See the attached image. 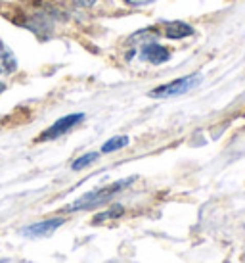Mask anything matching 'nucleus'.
<instances>
[{"mask_svg":"<svg viewBox=\"0 0 245 263\" xmlns=\"http://www.w3.org/2000/svg\"><path fill=\"white\" fill-rule=\"evenodd\" d=\"M132 181H134V177H130V179H127V181H117V183L109 184V186H106V189L88 192V194H85L83 198L75 200L71 205H67V208H65V212L88 210V208H96V205H100V204H106V202H108V200L113 196V194H117V192H119V190H122L125 186H129Z\"/></svg>","mask_w":245,"mask_h":263,"instance_id":"f257e3e1","label":"nucleus"},{"mask_svg":"<svg viewBox=\"0 0 245 263\" xmlns=\"http://www.w3.org/2000/svg\"><path fill=\"white\" fill-rule=\"evenodd\" d=\"M199 83V75H188V77H180V79L173 81V83H167V85H161L155 90L150 92L152 98H169V96H178L188 92L190 88H194L195 85Z\"/></svg>","mask_w":245,"mask_h":263,"instance_id":"f03ea898","label":"nucleus"},{"mask_svg":"<svg viewBox=\"0 0 245 263\" xmlns=\"http://www.w3.org/2000/svg\"><path fill=\"white\" fill-rule=\"evenodd\" d=\"M83 119H85V114H71V116L62 117V119H58V121L52 125V127H48V129H46L40 137H38V140L43 142V140L58 139V137L65 135L67 131H71L73 127H75V125H79Z\"/></svg>","mask_w":245,"mask_h":263,"instance_id":"7ed1b4c3","label":"nucleus"},{"mask_svg":"<svg viewBox=\"0 0 245 263\" xmlns=\"http://www.w3.org/2000/svg\"><path fill=\"white\" fill-rule=\"evenodd\" d=\"M65 221L62 217H56V219H46L40 221V223H33V225L22 229V234L27 236V238H40V236H48L52 234L58 227L64 225Z\"/></svg>","mask_w":245,"mask_h":263,"instance_id":"20e7f679","label":"nucleus"},{"mask_svg":"<svg viewBox=\"0 0 245 263\" xmlns=\"http://www.w3.org/2000/svg\"><path fill=\"white\" fill-rule=\"evenodd\" d=\"M144 60H148V62H152V64H165V62H169V58H171V54H169V50H167L165 46H161V44L157 43H148L142 48V54H140Z\"/></svg>","mask_w":245,"mask_h":263,"instance_id":"39448f33","label":"nucleus"},{"mask_svg":"<svg viewBox=\"0 0 245 263\" xmlns=\"http://www.w3.org/2000/svg\"><path fill=\"white\" fill-rule=\"evenodd\" d=\"M17 69V60L8 46L0 44V75H12Z\"/></svg>","mask_w":245,"mask_h":263,"instance_id":"423d86ee","label":"nucleus"},{"mask_svg":"<svg viewBox=\"0 0 245 263\" xmlns=\"http://www.w3.org/2000/svg\"><path fill=\"white\" fill-rule=\"evenodd\" d=\"M165 35L169 39H184L194 35V29L184 22H173L165 25Z\"/></svg>","mask_w":245,"mask_h":263,"instance_id":"0eeeda50","label":"nucleus"},{"mask_svg":"<svg viewBox=\"0 0 245 263\" xmlns=\"http://www.w3.org/2000/svg\"><path fill=\"white\" fill-rule=\"evenodd\" d=\"M129 144V139L127 137H113V139H109L104 146H101V152L104 154H109V152H115V150H121Z\"/></svg>","mask_w":245,"mask_h":263,"instance_id":"6e6552de","label":"nucleus"},{"mask_svg":"<svg viewBox=\"0 0 245 263\" xmlns=\"http://www.w3.org/2000/svg\"><path fill=\"white\" fill-rule=\"evenodd\" d=\"M96 160H98V154H96V152H88V154H85V156H80L79 160L73 161L71 169H73V171H80V169L88 167V165H90L92 161H96Z\"/></svg>","mask_w":245,"mask_h":263,"instance_id":"1a4fd4ad","label":"nucleus"},{"mask_svg":"<svg viewBox=\"0 0 245 263\" xmlns=\"http://www.w3.org/2000/svg\"><path fill=\"white\" fill-rule=\"evenodd\" d=\"M122 205H113L111 210H108V212H104V213H98L96 217H94V223H101V221H106V219H117V217H121L122 215Z\"/></svg>","mask_w":245,"mask_h":263,"instance_id":"9d476101","label":"nucleus"},{"mask_svg":"<svg viewBox=\"0 0 245 263\" xmlns=\"http://www.w3.org/2000/svg\"><path fill=\"white\" fill-rule=\"evenodd\" d=\"M125 2L130 4V6H146V4H150L153 0H125Z\"/></svg>","mask_w":245,"mask_h":263,"instance_id":"9b49d317","label":"nucleus"},{"mask_svg":"<svg viewBox=\"0 0 245 263\" xmlns=\"http://www.w3.org/2000/svg\"><path fill=\"white\" fill-rule=\"evenodd\" d=\"M75 2H77V4H79V6H85V8H88V6H92L94 2H96V0H75Z\"/></svg>","mask_w":245,"mask_h":263,"instance_id":"f8f14e48","label":"nucleus"},{"mask_svg":"<svg viewBox=\"0 0 245 263\" xmlns=\"http://www.w3.org/2000/svg\"><path fill=\"white\" fill-rule=\"evenodd\" d=\"M4 88H6V85H4V83H0V95L4 92Z\"/></svg>","mask_w":245,"mask_h":263,"instance_id":"ddd939ff","label":"nucleus"}]
</instances>
